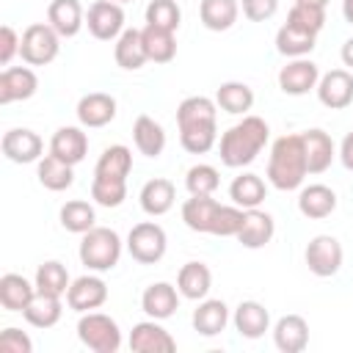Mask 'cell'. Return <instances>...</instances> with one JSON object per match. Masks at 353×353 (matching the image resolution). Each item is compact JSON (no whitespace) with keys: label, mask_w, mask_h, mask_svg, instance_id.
I'll list each match as a JSON object with an SVG mask.
<instances>
[{"label":"cell","mask_w":353,"mask_h":353,"mask_svg":"<svg viewBox=\"0 0 353 353\" xmlns=\"http://www.w3.org/2000/svg\"><path fill=\"white\" fill-rule=\"evenodd\" d=\"M25 320L36 328H52L61 314H63V306H61V298L58 295H44V292H36L33 301L25 306Z\"/></svg>","instance_id":"36"},{"label":"cell","mask_w":353,"mask_h":353,"mask_svg":"<svg viewBox=\"0 0 353 353\" xmlns=\"http://www.w3.org/2000/svg\"><path fill=\"white\" fill-rule=\"evenodd\" d=\"M141 309L154 317V320H165L171 317L176 309H179V295H176V287L168 284V281H157V284H149L141 295Z\"/></svg>","instance_id":"21"},{"label":"cell","mask_w":353,"mask_h":353,"mask_svg":"<svg viewBox=\"0 0 353 353\" xmlns=\"http://www.w3.org/2000/svg\"><path fill=\"white\" fill-rule=\"evenodd\" d=\"M132 141H135V149L146 157H157L163 154L165 149V130L160 127V121H154L152 116H138L135 124H132Z\"/></svg>","instance_id":"28"},{"label":"cell","mask_w":353,"mask_h":353,"mask_svg":"<svg viewBox=\"0 0 353 353\" xmlns=\"http://www.w3.org/2000/svg\"><path fill=\"white\" fill-rule=\"evenodd\" d=\"M165 245H168V237H165L163 226L154 223V221H141V223H135V226L130 229V234H127V251H130L132 259L141 262V265H154V262H160L163 254H165Z\"/></svg>","instance_id":"8"},{"label":"cell","mask_w":353,"mask_h":353,"mask_svg":"<svg viewBox=\"0 0 353 353\" xmlns=\"http://www.w3.org/2000/svg\"><path fill=\"white\" fill-rule=\"evenodd\" d=\"M94 221H97V212L88 201L83 199H74V201H66L61 207V226L66 232H74V234H85L88 229H94Z\"/></svg>","instance_id":"40"},{"label":"cell","mask_w":353,"mask_h":353,"mask_svg":"<svg viewBox=\"0 0 353 353\" xmlns=\"http://www.w3.org/2000/svg\"><path fill=\"white\" fill-rule=\"evenodd\" d=\"M88 152V135L80 127H61L55 130L52 141H50V154H55L58 160L77 165Z\"/></svg>","instance_id":"20"},{"label":"cell","mask_w":353,"mask_h":353,"mask_svg":"<svg viewBox=\"0 0 353 353\" xmlns=\"http://www.w3.org/2000/svg\"><path fill=\"white\" fill-rule=\"evenodd\" d=\"M85 25H88V33L99 41H110V39H119L124 33V11H121V3H113V0H97L88 6V14H85Z\"/></svg>","instance_id":"10"},{"label":"cell","mask_w":353,"mask_h":353,"mask_svg":"<svg viewBox=\"0 0 353 353\" xmlns=\"http://www.w3.org/2000/svg\"><path fill=\"white\" fill-rule=\"evenodd\" d=\"M339 55H342V63L353 69V36H350V39H347V41L342 44V50H339Z\"/></svg>","instance_id":"50"},{"label":"cell","mask_w":353,"mask_h":353,"mask_svg":"<svg viewBox=\"0 0 353 353\" xmlns=\"http://www.w3.org/2000/svg\"><path fill=\"white\" fill-rule=\"evenodd\" d=\"M317 83H320V69L314 61L306 58H295L279 72V88L290 97H303L312 88H317Z\"/></svg>","instance_id":"11"},{"label":"cell","mask_w":353,"mask_h":353,"mask_svg":"<svg viewBox=\"0 0 353 353\" xmlns=\"http://www.w3.org/2000/svg\"><path fill=\"white\" fill-rule=\"evenodd\" d=\"M36 295V284H30L25 276L19 273H6L0 279V303L8 312H25V306L33 301Z\"/></svg>","instance_id":"31"},{"label":"cell","mask_w":353,"mask_h":353,"mask_svg":"<svg viewBox=\"0 0 353 353\" xmlns=\"http://www.w3.org/2000/svg\"><path fill=\"white\" fill-rule=\"evenodd\" d=\"M0 149H3V154L11 160V163H33V160H39L41 157V149H44V143H41V138L33 132V130H8L6 135H3V141H0Z\"/></svg>","instance_id":"16"},{"label":"cell","mask_w":353,"mask_h":353,"mask_svg":"<svg viewBox=\"0 0 353 353\" xmlns=\"http://www.w3.org/2000/svg\"><path fill=\"white\" fill-rule=\"evenodd\" d=\"M218 207H221V204H218L212 196H190V199L182 204V221H185L188 229L210 234Z\"/></svg>","instance_id":"33"},{"label":"cell","mask_w":353,"mask_h":353,"mask_svg":"<svg viewBox=\"0 0 353 353\" xmlns=\"http://www.w3.org/2000/svg\"><path fill=\"white\" fill-rule=\"evenodd\" d=\"M179 19H182V11H179V6L174 0H152L146 6V25H154V28L176 33Z\"/></svg>","instance_id":"43"},{"label":"cell","mask_w":353,"mask_h":353,"mask_svg":"<svg viewBox=\"0 0 353 353\" xmlns=\"http://www.w3.org/2000/svg\"><path fill=\"white\" fill-rule=\"evenodd\" d=\"M306 265L314 276L320 279H328L334 276L339 268H342V259H345V251H342V243L331 234H317L309 240L306 245Z\"/></svg>","instance_id":"9"},{"label":"cell","mask_w":353,"mask_h":353,"mask_svg":"<svg viewBox=\"0 0 353 353\" xmlns=\"http://www.w3.org/2000/svg\"><path fill=\"white\" fill-rule=\"evenodd\" d=\"M273 342L281 353H301L309 345V323L301 314H284L273 325Z\"/></svg>","instance_id":"19"},{"label":"cell","mask_w":353,"mask_h":353,"mask_svg":"<svg viewBox=\"0 0 353 353\" xmlns=\"http://www.w3.org/2000/svg\"><path fill=\"white\" fill-rule=\"evenodd\" d=\"M237 14H240L237 0H201V6H199L201 25L207 30H215V33L229 30L237 22Z\"/></svg>","instance_id":"32"},{"label":"cell","mask_w":353,"mask_h":353,"mask_svg":"<svg viewBox=\"0 0 353 353\" xmlns=\"http://www.w3.org/2000/svg\"><path fill=\"white\" fill-rule=\"evenodd\" d=\"M265 196H268V188H265L262 176H256V174H240V176H234V182L229 185V199H232L237 207H243V210L259 207V204L265 201Z\"/></svg>","instance_id":"35"},{"label":"cell","mask_w":353,"mask_h":353,"mask_svg":"<svg viewBox=\"0 0 353 353\" xmlns=\"http://www.w3.org/2000/svg\"><path fill=\"white\" fill-rule=\"evenodd\" d=\"M234 328L240 331V336L245 339H259L268 328H270V314L262 303L256 301H243L234 309Z\"/></svg>","instance_id":"30"},{"label":"cell","mask_w":353,"mask_h":353,"mask_svg":"<svg viewBox=\"0 0 353 353\" xmlns=\"http://www.w3.org/2000/svg\"><path fill=\"white\" fill-rule=\"evenodd\" d=\"M130 347L135 353H171V350H176V342L152 317V320H143V323L132 325V331H130Z\"/></svg>","instance_id":"15"},{"label":"cell","mask_w":353,"mask_h":353,"mask_svg":"<svg viewBox=\"0 0 353 353\" xmlns=\"http://www.w3.org/2000/svg\"><path fill=\"white\" fill-rule=\"evenodd\" d=\"M287 22L301 28V30H309V33H320L323 25H325V8H317V6H303V3H292L290 14H287Z\"/></svg>","instance_id":"44"},{"label":"cell","mask_w":353,"mask_h":353,"mask_svg":"<svg viewBox=\"0 0 353 353\" xmlns=\"http://www.w3.org/2000/svg\"><path fill=\"white\" fill-rule=\"evenodd\" d=\"M215 105L232 116H243L251 110L254 105V91L245 85V83H237V80H229V83H221L218 91H215Z\"/></svg>","instance_id":"34"},{"label":"cell","mask_w":353,"mask_h":353,"mask_svg":"<svg viewBox=\"0 0 353 353\" xmlns=\"http://www.w3.org/2000/svg\"><path fill=\"white\" fill-rule=\"evenodd\" d=\"M19 36H17V30L11 28V25H3L0 28V63L3 66H8L11 63V58L19 52Z\"/></svg>","instance_id":"48"},{"label":"cell","mask_w":353,"mask_h":353,"mask_svg":"<svg viewBox=\"0 0 353 353\" xmlns=\"http://www.w3.org/2000/svg\"><path fill=\"white\" fill-rule=\"evenodd\" d=\"M317 99L331 108V110H342L353 102V74L347 69H331L320 77L317 83Z\"/></svg>","instance_id":"12"},{"label":"cell","mask_w":353,"mask_h":353,"mask_svg":"<svg viewBox=\"0 0 353 353\" xmlns=\"http://www.w3.org/2000/svg\"><path fill=\"white\" fill-rule=\"evenodd\" d=\"M132 168V152L121 143L108 146L97 165L91 179V199L102 207H119L127 199V174Z\"/></svg>","instance_id":"2"},{"label":"cell","mask_w":353,"mask_h":353,"mask_svg":"<svg viewBox=\"0 0 353 353\" xmlns=\"http://www.w3.org/2000/svg\"><path fill=\"white\" fill-rule=\"evenodd\" d=\"M113 58L121 69H141L149 55H146V47H143V33L138 28H124V33L116 39V47H113Z\"/></svg>","instance_id":"25"},{"label":"cell","mask_w":353,"mask_h":353,"mask_svg":"<svg viewBox=\"0 0 353 353\" xmlns=\"http://www.w3.org/2000/svg\"><path fill=\"white\" fill-rule=\"evenodd\" d=\"M36 292H44V295H66V290H69V273H66V268L61 265V262H55V259H50V262H44V265H39V270H36Z\"/></svg>","instance_id":"41"},{"label":"cell","mask_w":353,"mask_h":353,"mask_svg":"<svg viewBox=\"0 0 353 353\" xmlns=\"http://www.w3.org/2000/svg\"><path fill=\"white\" fill-rule=\"evenodd\" d=\"M279 11V0H243V14L251 22H265Z\"/></svg>","instance_id":"47"},{"label":"cell","mask_w":353,"mask_h":353,"mask_svg":"<svg viewBox=\"0 0 353 353\" xmlns=\"http://www.w3.org/2000/svg\"><path fill=\"white\" fill-rule=\"evenodd\" d=\"M141 210L152 218L157 215H165L171 207H174V199H176V188L171 179H163V176H154L149 179L143 188H141Z\"/></svg>","instance_id":"22"},{"label":"cell","mask_w":353,"mask_h":353,"mask_svg":"<svg viewBox=\"0 0 353 353\" xmlns=\"http://www.w3.org/2000/svg\"><path fill=\"white\" fill-rule=\"evenodd\" d=\"M273 232H276V223H273V215L270 212H262L259 207L254 210H245V218H243V226L237 232V240L243 248H262L273 240Z\"/></svg>","instance_id":"18"},{"label":"cell","mask_w":353,"mask_h":353,"mask_svg":"<svg viewBox=\"0 0 353 353\" xmlns=\"http://www.w3.org/2000/svg\"><path fill=\"white\" fill-rule=\"evenodd\" d=\"M39 88V77L28 66H6L0 72V105L30 99Z\"/></svg>","instance_id":"13"},{"label":"cell","mask_w":353,"mask_h":353,"mask_svg":"<svg viewBox=\"0 0 353 353\" xmlns=\"http://www.w3.org/2000/svg\"><path fill=\"white\" fill-rule=\"evenodd\" d=\"M342 14H345V19L353 25V0H342Z\"/></svg>","instance_id":"51"},{"label":"cell","mask_w":353,"mask_h":353,"mask_svg":"<svg viewBox=\"0 0 353 353\" xmlns=\"http://www.w3.org/2000/svg\"><path fill=\"white\" fill-rule=\"evenodd\" d=\"M243 218H245V210L243 207H232V204H221L218 212H215V221H212V229L210 234H218V237H237L240 226H243Z\"/></svg>","instance_id":"45"},{"label":"cell","mask_w":353,"mask_h":353,"mask_svg":"<svg viewBox=\"0 0 353 353\" xmlns=\"http://www.w3.org/2000/svg\"><path fill=\"white\" fill-rule=\"evenodd\" d=\"M303 135V152H306V168L309 174H323L334 163V141L323 130H306Z\"/></svg>","instance_id":"26"},{"label":"cell","mask_w":353,"mask_h":353,"mask_svg":"<svg viewBox=\"0 0 353 353\" xmlns=\"http://www.w3.org/2000/svg\"><path fill=\"white\" fill-rule=\"evenodd\" d=\"M116 119V99L102 91H91L77 102V121L83 127H105Z\"/></svg>","instance_id":"17"},{"label":"cell","mask_w":353,"mask_h":353,"mask_svg":"<svg viewBox=\"0 0 353 353\" xmlns=\"http://www.w3.org/2000/svg\"><path fill=\"white\" fill-rule=\"evenodd\" d=\"M39 182L47 188V190H66V188H72V182H74V171H72V165L69 163H63V160H58L55 154H44L41 160H39Z\"/></svg>","instance_id":"39"},{"label":"cell","mask_w":353,"mask_h":353,"mask_svg":"<svg viewBox=\"0 0 353 353\" xmlns=\"http://www.w3.org/2000/svg\"><path fill=\"white\" fill-rule=\"evenodd\" d=\"M121 256V237L108 226H94L80 240V262L88 270L105 273L119 265Z\"/></svg>","instance_id":"5"},{"label":"cell","mask_w":353,"mask_h":353,"mask_svg":"<svg viewBox=\"0 0 353 353\" xmlns=\"http://www.w3.org/2000/svg\"><path fill=\"white\" fill-rule=\"evenodd\" d=\"M113 3H130V0H113Z\"/></svg>","instance_id":"53"},{"label":"cell","mask_w":353,"mask_h":353,"mask_svg":"<svg viewBox=\"0 0 353 353\" xmlns=\"http://www.w3.org/2000/svg\"><path fill=\"white\" fill-rule=\"evenodd\" d=\"M218 185H221V174H218V168H212L207 163H199V165L188 168V174H185V188L190 196H212L218 190Z\"/></svg>","instance_id":"42"},{"label":"cell","mask_w":353,"mask_h":353,"mask_svg":"<svg viewBox=\"0 0 353 353\" xmlns=\"http://www.w3.org/2000/svg\"><path fill=\"white\" fill-rule=\"evenodd\" d=\"M339 160L347 171H353V130L342 138V146H339Z\"/></svg>","instance_id":"49"},{"label":"cell","mask_w":353,"mask_h":353,"mask_svg":"<svg viewBox=\"0 0 353 353\" xmlns=\"http://www.w3.org/2000/svg\"><path fill=\"white\" fill-rule=\"evenodd\" d=\"M108 301V284L99 276H80L66 290V303L74 312H94Z\"/></svg>","instance_id":"14"},{"label":"cell","mask_w":353,"mask_h":353,"mask_svg":"<svg viewBox=\"0 0 353 353\" xmlns=\"http://www.w3.org/2000/svg\"><path fill=\"white\" fill-rule=\"evenodd\" d=\"M77 336L94 353H116L121 347L119 323L102 312H83V317L77 323Z\"/></svg>","instance_id":"6"},{"label":"cell","mask_w":353,"mask_h":353,"mask_svg":"<svg viewBox=\"0 0 353 353\" xmlns=\"http://www.w3.org/2000/svg\"><path fill=\"white\" fill-rule=\"evenodd\" d=\"M212 287V273L204 262H185L176 273V290L179 295L190 301H204Z\"/></svg>","instance_id":"23"},{"label":"cell","mask_w":353,"mask_h":353,"mask_svg":"<svg viewBox=\"0 0 353 353\" xmlns=\"http://www.w3.org/2000/svg\"><path fill=\"white\" fill-rule=\"evenodd\" d=\"M0 350H3V353H30V350H33V342H30V336H28L25 331L8 325V328L0 334Z\"/></svg>","instance_id":"46"},{"label":"cell","mask_w":353,"mask_h":353,"mask_svg":"<svg viewBox=\"0 0 353 353\" xmlns=\"http://www.w3.org/2000/svg\"><path fill=\"white\" fill-rule=\"evenodd\" d=\"M58 50H61V36L50 22H36L25 28L22 41H19V55L25 63L47 66L58 58Z\"/></svg>","instance_id":"7"},{"label":"cell","mask_w":353,"mask_h":353,"mask_svg":"<svg viewBox=\"0 0 353 353\" xmlns=\"http://www.w3.org/2000/svg\"><path fill=\"white\" fill-rule=\"evenodd\" d=\"M229 323V309L218 298H204L193 312V328L201 336H218Z\"/></svg>","instance_id":"27"},{"label":"cell","mask_w":353,"mask_h":353,"mask_svg":"<svg viewBox=\"0 0 353 353\" xmlns=\"http://www.w3.org/2000/svg\"><path fill=\"white\" fill-rule=\"evenodd\" d=\"M276 50L281 55H287V58H303V55H309L314 50V33L284 22L279 28V33H276Z\"/></svg>","instance_id":"37"},{"label":"cell","mask_w":353,"mask_h":353,"mask_svg":"<svg viewBox=\"0 0 353 353\" xmlns=\"http://www.w3.org/2000/svg\"><path fill=\"white\" fill-rule=\"evenodd\" d=\"M179 143L190 154H204L218 138V110L210 97H185L176 108Z\"/></svg>","instance_id":"1"},{"label":"cell","mask_w":353,"mask_h":353,"mask_svg":"<svg viewBox=\"0 0 353 353\" xmlns=\"http://www.w3.org/2000/svg\"><path fill=\"white\" fill-rule=\"evenodd\" d=\"M270 138V127L265 119L259 116H243V121L232 124L223 135H221V163L229 168H240L256 160V154L265 149Z\"/></svg>","instance_id":"3"},{"label":"cell","mask_w":353,"mask_h":353,"mask_svg":"<svg viewBox=\"0 0 353 353\" xmlns=\"http://www.w3.org/2000/svg\"><path fill=\"white\" fill-rule=\"evenodd\" d=\"M306 168V152H303V135H281L273 141L270 160H268V179L279 190H295L303 185Z\"/></svg>","instance_id":"4"},{"label":"cell","mask_w":353,"mask_h":353,"mask_svg":"<svg viewBox=\"0 0 353 353\" xmlns=\"http://www.w3.org/2000/svg\"><path fill=\"white\" fill-rule=\"evenodd\" d=\"M47 22L58 30V36H77L85 17H83V6L80 0H52L47 8Z\"/></svg>","instance_id":"24"},{"label":"cell","mask_w":353,"mask_h":353,"mask_svg":"<svg viewBox=\"0 0 353 353\" xmlns=\"http://www.w3.org/2000/svg\"><path fill=\"white\" fill-rule=\"evenodd\" d=\"M298 210H301V215L314 218V221L328 218L336 210V193L328 185H309L298 196Z\"/></svg>","instance_id":"29"},{"label":"cell","mask_w":353,"mask_h":353,"mask_svg":"<svg viewBox=\"0 0 353 353\" xmlns=\"http://www.w3.org/2000/svg\"><path fill=\"white\" fill-rule=\"evenodd\" d=\"M295 3H303V6H317V8H325L328 0H295Z\"/></svg>","instance_id":"52"},{"label":"cell","mask_w":353,"mask_h":353,"mask_svg":"<svg viewBox=\"0 0 353 353\" xmlns=\"http://www.w3.org/2000/svg\"><path fill=\"white\" fill-rule=\"evenodd\" d=\"M141 33H143V47H146L149 61H154V63H168V61H174V55H176L174 30H163V28L146 25V28H141Z\"/></svg>","instance_id":"38"}]
</instances>
